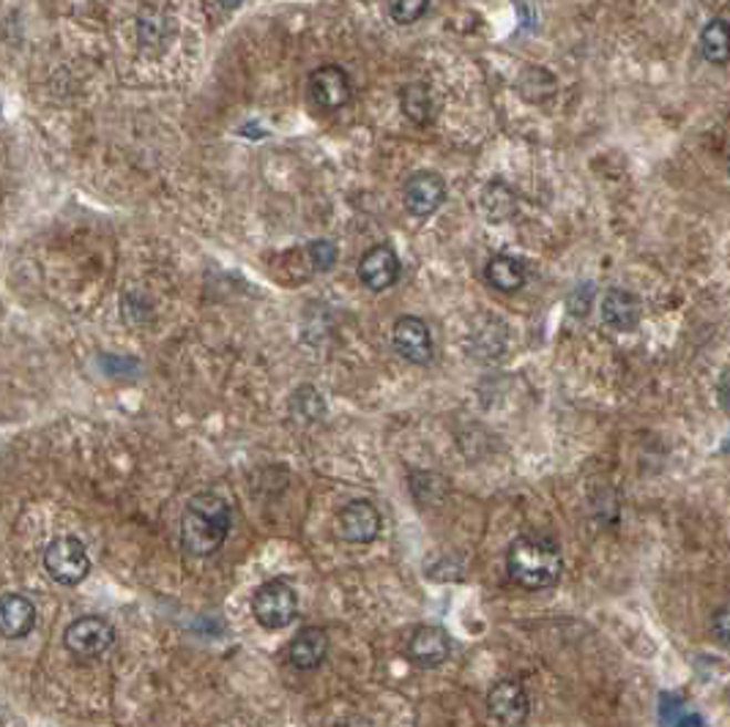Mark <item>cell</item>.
<instances>
[{
    "instance_id": "cell-4",
    "label": "cell",
    "mask_w": 730,
    "mask_h": 727,
    "mask_svg": "<svg viewBox=\"0 0 730 727\" xmlns=\"http://www.w3.org/2000/svg\"><path fill=\"white\" fill-rule=\"evenodd\" d=\"M44 569L55 583L80 585L91 572L88 547L78 537H58L44 547Z\"/></svg>"
},
{
    "instance_id": "cell-5",
    "label": "cell",
    "mask_w": 730,
    "mask_h": 727,
    "mask_svg": "<svg viewBox=\"0 0 730 727\" xmlns=\"http://www.w3.org/2000/svg\"><path fill=\"white\" fill-rule=\"evenodd\" d=\"M63 643L78 660H96V656L107 654L115 643V632L110 621L102 615H83V619L72 621L63 632Z\"/></svg>"
},
{
    "instance_id": "cell-3",
    "label": "cell",
    "mask_w": 730,
    "mask_h": 727,
    "mask_svg": "<svg viewBox=\"0 0 730 727\" xmlns=\"http://www.w3.org/2000/svg\"><path fill=\"white\" fill-rule=\"evenodd\" d=\"M253 613L266 630H285L299 615V593L288 580H268L255 591Z\"/></svg>"
},
{
    "instance_id": "cell-6",
    "label": "cell",
    "mask_w": 730,
    "mask_h": 727,
    "mask_svg": "<svg viewBox=\"0 0 730 727\" xmlns=\"http://www.w3.org/2000/svg\"><path fill=\"white\" fill-rule=\"evenodd\" d=\"M307 93L315 107L323 110V113H337L353 96V85H350L348 72L342 66L329 63V66H318L309 74Z\"/></svg>"
},
{
    "instance_id": "cell-10",
    "label": "cell",
    "mask_w": 730,
    "mask_h": 727,
    "mask_svg": "<svg viewBox=\"0 0 730 727\" xmlns=\"http://www.w3.org/2000/svg\"><path fill=\"white\" fill-rule=\"evenodd\" d=\"M487 712L498 725H523L531 714L528 692L523 689V684L512 682V678L495 682L490 686Z\"/></svg>"
},
{
    "instance_id": "cell-20",
    "label": "cell",
    "mask_w": 730,
    "mask_h": 727,
    "mask_svg": "<svg viewBox=\"0 0 730 727\" xmlns=\"http://www.w3.org/2000/svg\"><path fill=\"white\" fill-rule=\"evenodd\" d=\"M400 110L411 124L428 126L435 118V98H432L430 85L411 83L400 91Z\"/></svg>"
},
{
    "instance_id": "cell-1",
    "label": "cell",
    "mask_w": 730,
    "mask_h": 727,
    "mask_svg": "<svg viewBox=\"0 0 730 727\" xmlns=\"http://www.w3.org/2000/svg\"><path fill=\"white\" fill-rule=\"evenodd\" d=\"M230 503L216 492H197L181 515V547L192 558H212L230 533Z\"/></svg>"
},
{
    "instance_id": "cell-14",
    "label": "cell",
    "mask_w": 730,
    "mask_h": 727,
    "mask_svg": "<svg viewBox=\"0 0 730 727\" xmlns=\"http://www.w3.org/2000/svg\"><path fill=\"white\" fill-rule=\"evenodd\" d=\"M599 312L602 320L616 331H635L644 320V304H640L638 295L621 288H613L610 293H605Z\"/></svg>"
},
{
    "instance_id": "cell-12",
    "label": "cell",
    "mask_w": 730,
    "mask_h": 727,
    "mask_svg": "<svg viewBox=\"0 0 730 727\" xmlns=\"http://www.w3.org/2000/svg\"><path fill=\"white\" fill-rule=\"evenodd\" d=\"M452 654V637L446 635L443 626H417L411 640H408V656L419 667H438Z\"/></svg>"
},
{
    "instance_id": "cell-24",
    "label": "cell",
    "mask_w": 730,
    "mask_h": 727,
    "mask_svg": "<svg viewBox=\"0 0 730 727\" xmlns=\"http://www.w3.org/2000/svg\"><path fill=\"white\" fill-rule=\"evenodd\" d=\"M717 399H720L722 408L730 411V370L722 372L720 383H717Z\"/></svg>"
},
{
    "instance_id": "cell-23",
    "label": "cell",
    "mask_w": 730,
    "mask_h": 727,
    "mask_svg": "<svg viewBox=\"0 0 730 727\" xmlns=\"http://www.w3.org/2000/svg\"><path fill=\"white\" fill-rule=\"evenodd\" d=\"M711 635H714L717 643L730 648V604L711 615Z\"/></svg>"
},
{
    "instance_id": "cell-11",
    "label": "cell",
    "mask_w": 730,
    "mask_h": 727,
    "mask_svg": "<svg viewBox=\"0 0 730 727\" xmlns=\"http://www.w3.org/2000/svg\"><path fill=\"white\" fill-rule=\"evenodd\" d=\"M359 279L372 293H383L400 279V258L387 243L367 249L364 258L359 260Z\"/></svg>"
},
{
    "instance_id": "cell-8",
    "label": "cell",
    "mask_w": 730,
    "mask_h": 727,
    "mask_svg": "<svg viewBox=\"0 0 730 727\" xmlns=\"http://www.w3.org/2000/svg\"><path fill=\"white\" fill-rule=\"evenodd\" d=\"M402 200L411 217L428 219L446 202V181L432 170L413 173L402 186Z\"/></svg>"
},
{
    "instance_id": "cell-17",
    "label": "cell",
    "mask_w": 730,
    "mask_h": 727,
    "mask_svg": "<svg viewBox=\"0 0 730 727\" xmlns=\"http://www.w3.org/2000/svg\"><path fill=\"white\" fill-rule=\"evenodd\" d=\"M479 208H482V217L487 222H506L517 211L515 189L506 181H501V178L484 184L482 195H479Z\"/></svg>"
},
{
    "instance_id": "cell-18",
    "label": "cell",
    "mask_w": 730,
    "mask_h": 727,
    "mask_svg": "<svg viewBox=\"0 0 730 727\" xmlns=\"http://www.w3.org/2000/svg\"><path fill=\"white\" fill-rule=\"evenodd\" d=\"M700 58L711 66H728L730 63V22L722 17H714L703 25L698 39Z\"/></svg>"
},
{
    "instance_id": "cell-16",
    "label": "cell",
    "mask_w": 730,
    "mask_h": 727,
    "mask_svg": "<svg viewBox=\"0 0 730 727\" xmlns=\"http://www.w3.org/2000/svg\"><path fill=\"white\" fill-rule=\"evenodd\" d=\"M137 37L143 50H162L173 37V17L162 6H145L137 17Z\"/></svg>"
},
{
    "instance_id": "cell-22",
    "label": "cell",
    "mask_w": 730,
    "mask_h": 727,
    "mask_svg": "<svg viewBox=\"0 0 730 727\" xmlns=\"http://www.w3.org/2000/svg\"><path fill=\"white\" fill-rule=\"evenodd\" d=\"M309 260H312L315 271H331L337 263V247L331 241H326V238L312 241L309 243Z\"/></svg>"
},
{
    "instance_id": "cell-9",
    "label": "cell",
    "mask_w": 730,
    "mask_h": 727,
    "mask_svg": "<svg viewBox=\"0 0 730 727\" xmlns=\"http://www.w3.org/2000/svg\"><path fill=\"white\" fill-rule=\"evenodd\" d=\"M337 533L350 544H370L381 533V511L370 500H350L337 515Z\"/></svg>"
},
{
    "instance_id": "cell-2",
    "label": "cell",
    "mask_w": 730,
    "mask_h": 727,
    "mask_svg": "<svg viewBox=\"0 0 730 727\" xmlns=\"http://www.w3.org/2000/svg\"><path fill=\"white\" fill-rule=\"evenodd\" d=\"M506 574L523 591L553 589L564 574L561 547L547 533H523L506 552Z\"/></svg>"
},
{
    "instance_id": "cell-21",
    "label": "cell",
    "mask_w": 730,
    "mask_h": 727,
    "mask_svg": "<svg viewBox=\"0 0 730 727\" xmlns=\"http://www.w3.org/2000/svg\"><path fill=\"white\" fill-rule=\"evenodd\" d=\"M430 9V0H389V14L397 25H413Z\"/></svg>"
},
{
    "instance_id": "cell-15",
    "label": "cell",
    "mask_w": 730,
    "mask_h": 727,
    "mask_svg": "<svg viewBox=\"0 0 730 727\" xmlns=\"http://www.w3.org/2000/svg\"><path fill=\"white\" fill-rule=\"evenodd\" d=\"M326 654H329V635L320 626H304V630L290 640V665L296 671H315L323 665Z\"/></svg>"
},
{
    "instance_id": "cell-13",
    "label": "cell",
    "mask_w": 730,
    "mask_h": 727,
    "mask_svg": "<svg viewBox=\"0 0 730 727\" xmlns=\"http://www.w3.org/2000/svg\"><path fill=\"white\" fill-rule=\"evenodd\" d=\"M37 626V607L22 593H3L0 596V637L22 640Z\"/></svg>"
},
{
    "instance_id": "cell-26",
    "label": "cell",
    "mask_w": 730,
    "mask_h": 727,
    "mask_svg": "<svg viewBox=\"0 0 730 727\" xmlns=\"http://www.w3.org/2000/svg\"><path fill=\"white\" fill-rule=\"evenodd\" d=\"M728 176H730V159H728Z\"/></svg>"
},
{
    "instance_id": "cell-19",
    "label": "cell",
    "mask_w": 730,
    "mask_h": 727,
    "mask_svg": "<svg viewBox=\"0 0 730 727\" xmlns=\"http://www.w3.org/2000/svg\"><path fill=\"white\" fill-rule=\"evenodd\" d=\"M484 279L498 293H517L525 284V266L512 255H495L484 266Z\"/></svg>"
},
{
    "instance_id": "cell-25",
    "label": "cell",
    "mask_w": 730,
    "mask_h": 727,
    "mask_svg": "<svg viewBox=\"0 0 730 727\" xmlns=\"http://www.w3.org/2000/svg\"><path fill=\"white\" fill-rule=\"evenodd\" d=\"M244 0H219V6H225V9H236V6H241Z\"/></svg>"
},
{
    "instance_id": "cell-7",
    "label": "cell",
    "mask_w": 730,
    "mask_h": 727,
    "mask_svg": "<svg viewBox=\"0 0 730 727\" xmlns=\"http://www.w3.org/2000/svg\"><path fill=\"white\" fill-rule=\"evenodd\" d=\"M391 345L405 362L430 364L435 356V342H432L430 325L422 318L402 315L391 329Z\"/></svg>"
}]
</instances>
